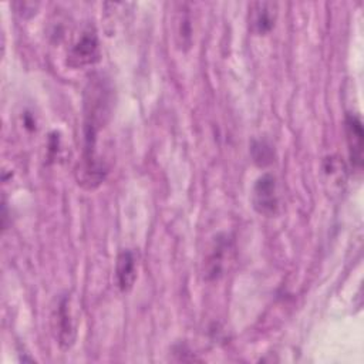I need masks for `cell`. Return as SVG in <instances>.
Returning <instances> with one entry per match:
<instances>
[{
  "instance_id": "ba28073f",
  "label": "cell",
  "mask_w": 364,
  "mask_h": 364,
  "mask_svg": "<svg viewBox=\"0 0 364 364\" xmlns=\"http://www.w3.org/2000/svg\"><path fill=\"white\" fill-rule=\"evenodd\" d=\"M253 158L259 165H266L272 162V148L266 142H255L253 148Z\"/></svg>"
},
{
  "instance_id": "6da1fadb",
  "label": "cell",
  "mask_w": 364,
  "mask_h": 364,
  "mask_svg": "<svg viewBox=\"0 0 364 364\" xmlns=\"http://www.w3.org/2000/svg\"><path fill=\"white\" fill-rule=\"evenodd\" d=\"M276 181L270 173L262 175L253 186V206L262 215H274L277 210Z\"/></svg>"
},
{
  "instance_id": "52a82bcc",
  "label": "cell",
  "mask_w": 364,
  "mask_h": 364,
  "mask_svg": "<svg viewBox=\"0 0 364 364\" xmlns=\"http://www.w3.org/2000/svg\"><path fill=\"white\" fill-rule=\"evenodd\" d=\"M57 317H58V338H60V344H63L64 347H68L73 343V340H74V326L71 323L65 300H63L60 303V309H58Z\"/></svg>"
},
{
  "instance_id": "3957f363",
  "label": "cell",
  "mask_w": 364,
  "mask_h": 364,
  "mask_svg": "<svg viewBox=\"0 0 364 364\" xmlns=\"http://www.w3.org/2000/svg\"><path fill=\"white\" fill-rule=\"evenodd\" d=\"M346 135L348 144V152L351 164L360 169L363 165V149H364V131L361 119L357 115L348 114L346 117Z\"/></svg>"
},
{
  "instance_id": "277c9868",
  "label": "cell",
  "mask_w": 364,
  "mask_h": 364,
  "mask_svg": "<svg viewBox=\"0 0 364 364\" xmlns=\"http://www.w3.org/2000/svg\"><path fill=\"white\" fill-rule=\"evenodd\" d=\"M115 276L121 291H128L132 289L136 280V257L132 250H122L118 255Z\"/></svg>"
},
{
  "instance_id": "7a4b0ae2",
  "label": "cell",
  "mask_w": 364,
  "mask_h": 364,
  "mask_svg": "<svg viewBox=\"0 0 364 364\" xmlns=\"http://www.w3.org/2000/svg\"><path fill=\"white\" fill-rule=\"evenodd\" d=\"M68 64L73 67H82L94 64L100 60L98 40L94 31H85L78 43L71 48Z\"/></svg>"
},
{
  "instance_id": "8992f818",
  "label": "cell",
  "mask_w": 364,
  "mask_h": 364,
  "mask_svg": "<svg viewBox=\"0 0 364 364\" xmlns=\"http://www.w3.org/2000/svg\"><path fill=\"white\" fill-rule=\"evenodd\" d=\"M229 242L226 239H218L215 243V247L208 259V266H206V276L215 279L222 273L223 264H225V257H226V250H228Z\"/></svg>"
},
{
  "instance_id": "5b68a950",
  "label": "cell",
  "mask_w": 364,
  "mask_h": 364,
  "mask_svg": "<svg viewBox=\"0 0 364 364\" xmlns=\"http://www.w3.org/2000/svg\"><path fill=\"white\" fill-rule=\"evenodd\" d=\"M274 18H276V4L267 3V1L253 4L252 24L259 34H264L270 31L272 27L274 26Z\"/></svg>"
}]
</instances>
